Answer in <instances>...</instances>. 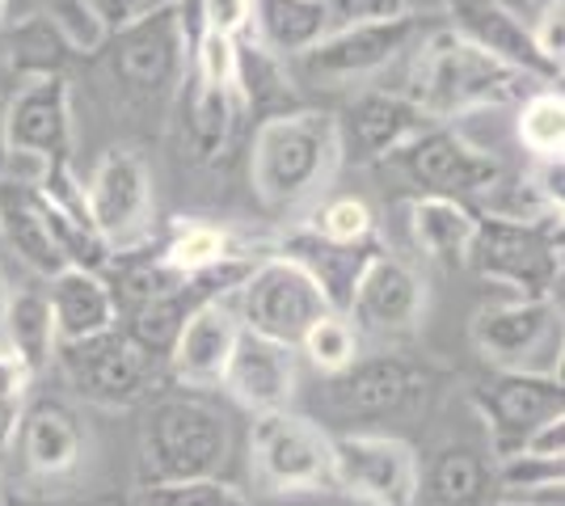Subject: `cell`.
Masks as SVG:
<instances>
[{
    "label": "cell",
    "instance_id": "8fae6325",
    "mask_svg": "<svg viewBox=\"0 0 565 506\" xmlns=\"http://www.w3.org/2000/svg\"><path fill=\"white\" fill-rule=\"evenodd\" d=\"M393 165L418 186V194H444V198H465L490 194L502 182V161L481 144H472L465 131L448 122L426 127L409 144L388 157Z\"/></svg>",
    "mask_w": 565,
    "mask_h": 506
},
{
    "label": "cell",
    "instance_id": "5b68a950",
    "mask_svg": "<svg viewBox=\"0 0 565 506\" xmlns=\"http://www.w3.org/2000/svg\"><path fill=\"white\" fill-rule=\"evenodd\" d=\"M469 266L507 295L553 300V288L562 283V216H481Z\"/></svg>",
    "mask_w": 565,
    "mask_h": 506
},
{
    "label": "cell",
    "instance_id": "ee69618b",
    "mask_svg": "<svg viewBox=\"0 0 565 506\" xmlns=\"http://www.w3.org/2000/svg\"><path fill=\"white\" fill-rule=\"evenodd\" d=\"M401 4V13L405 18H414V9H426V4H439V0H397Z\"/></svg>",
    "mask_w": 565,
    "mask_h": 506
},
{
    "label": "cell",
    "instance_id": "4fadbf2b",
    "mask_svg": "<svg viewBox=\"0 0 565 506\" xmlns=\"http://www.w3.org/2000/svg\"><path fill=\"white\" fill-rule=\"evenodd\" d=\"M106 39H110V76L127 94L161 97L186 80L190 43L178 22V4Z\"/></svg>",
    "mask_w": 565,
    "mask_h": 506
},
{
    "label": "cell",
    "instance_id": "5bb4252c",
    "mask_svg": "<svg viewBox=\"0 0 565 506\" xmlns=\"http://www.w3.org/2000/svg\"><path fill=\"white\" fill-rule=\"evenodd\" d=\"M414 34H418L414 18H359L312 43L300 55V64L312 80H359L388 68L414 43Z\"/></svg>",
    "mask_w": 565,
    "mask_h": 506
},
{
    "label": "cell",
    "instance_id": "4dcf8cb0",
    "mask_svg": "<svg viewBox=\"0 0 565 506\" xmlns=\"http://www.w3.org/2000/svg\"><path fill=\"white\" fill-rule=\"evenodd\" d=\"M236 97H241L245 115H258V119H275V115L296 110L282 60L258 47L254 39H236Z\"/></svg>",
    "mask_w": 565,
    "mask_h": 506
},
{
    "label": "cell",
    "instance_id": "ac0fdd59",
    "mask_svg": "<svg viewBox=\"0 0 565 506\" xmlns=\"http://www.w3.org/2000/svg\"><path fill=\"white\" fill-rule=\"evenodd\" d=\"M426 127H435V119H426L405 94H384V89L359 94L347 106V119H338L342 152L354 157V161H363V165L388 161L414 136H423Z\"/></svg>",
    "mask_w": 565,
    "mask_h": 506
},
{
    "label": "cell",
    "instance_id": "ba28073f",
    "mask_svg": "<svg viewBox=\"0 0 565 506\" xmlns=\"http://www.w3.org/2000/svg\"><path fill=\"white\" fill-rule=\"evenodd\" d=\"M333 489L363 506H418L423 460L397 434H333Z\"/></svg>",
    "mask_w": 565,
    "mask_h": 506
},
{
    "label": "cell",
    "instance_id": "d4e9b609",
    "mask_svg": "<svg viewBox=\"0 0 565 506\" xmlns=\"http://www.w3.org/2000/svg\"><path fill=\"white\" fill-rule=\"evenodd\" d=\"M405 224H409V241L423 258L448 266V270H460V266H469L481 216L465 198L414 194V198H405Z\"/></svg>",
    "mask_w": 565,
    "mask_h": 506
},
{
    "label": "cell",
    "instance_id": "e0dca14e",
    "mask_svg": "<svg viewBox=\"0 0 565 506\" xmlns=\"http://www.w3.org/2000/svg\"><path fill=\"white\" fill-rule=\"evenodd\" d=\"M451 9V30L460 39H469L472 47H481L486 55H494L498 64L515 68L536 85H553L562 80V68H553L541 55L532 25L519 18L511 4L502 0H448Z\"/></svg>",
    "mask_w": 565,
    "mask_h": 506
},
{
    "label": "cell",
    "instance_id": "6da1fadb",
    "mask_svg": "<svg viewBox=\"0 0 565 506\" xmlns=\"http://www.w3.org/2000/svg\"><path fill=\"white\" fill-rule=\"evenodd\" d=\"M347 165L338 115L326 110H287L262 119L249 144V186L270 212L317 207Z\"/></svg>",
    "mask_w": 565,
    "mask_h": 506
},
{
    "label": "cell",
    "instance_id": "74e56055",
    "mask_svg": "<svg viewBox=\"0 0 565 506\" xmlns=\"http://www.w3.org/2000/svg\"><path fill=\"white\" fill-rule=\"evenodd\" d=\"M136 506H254L233 482L207 477V482L182 485H140Z\"/></svg>",
    "mask_w": 565,
    "mask_h": 506
},
{
    "label": "cell",
    "instance_id": "bcb514c9",
    "mask_svg": "<svg viewBox=\"0 0 565 506\" xmlns=\"http://www.w3.org/2000/svg\"><path fill=\"white\" fill-rule=\"evenodd\" d=\"M498 506H562V503H498Z\"/></svg>",
    "mask_w": 565,
    "mask_h": 506
},
{
    "label": "cell",
    "instance_id": "1f68e13d",
    "mask_svg": "<svg viewBox=\"0 0 565 506\" xmlns=\"http://www.w3.org/2000/svg\"><path fill=\"white\" fill-rule=\"evenodd\" d=\"M494 485V460L469 443L444 448L426 469V489L439 506H481Z\"/></svg>",
    "mask_w": 565,
    "mask_h": 506
},
{
    "label": "cell",
    "instance_id": "681fc988",
    "mask_svg": "<svg viewBox=\"0 0 565 506\" xmlns=\"http://www.w3.org/2000/svg\"><path fill=\"white\" fill-rule=\"evenodd\" d=\"M0 506H4V482H0Z\"/></svg>",
    "mask_w": 565,
    "mask_h": 506
},
{
    "label": "cell",
    "instance_id": "484cf974",
    "mask_svg": "<svg viewBox=\"0 0 565 506\" xmlns=\"http://www.w3.org/2000/svg\"><path fill=\"white\" fill-rule=\"evenodd\" d=\"M245 119V106L236 85H207V80H182V144L199 165H215L228 157L236 127Z\"/></svg>",
    "mask_w": 565,
    "mask_h": 506
},
{
    "label": "cell",
    "instance_id": "83f0119b",
    "mask_svg": "<svg viewBox=\"0 0 565 506\" xmlns=\"http://www.w3.org/2000/svg\"><path fill=\"white\" fill-rule=\"evenodd\" d=\"M330 0H254L245 39L279 60H300L312 43L330 34Z\"/></svg>",
    "mask_w": 565,
    "mask_h": 506
},
{
    "label": "cell",
    "instance_id": "cb8c5ba5",
    "mask_svg": "<svg viewBox=\"0 0 565 506\" xmlns=\"http://www.w3.org/2000/svg\"><path fill=\"white\" fill-rule=\"evenodd\" d=\"M51 321H55V342H89L97 334H110L118 330V304L115 288L106 274L97 270H60L51 274L47 288Z\"/></svg>",
    "mask_w": 565,
    "mask_h": 506
},
{
    "label": "cell",
    "instance_id": "4316f807",
    "mask_svg": "<svg viewBox=\"0 0 565 506\" xmlns=\"http://www.w3.org/2000/svg\"><path fill=\"white\" fill-rule=\"evenodd\" d=\"M0 241L47 279L64 270V258L51 241L47 194L34 182H18L4 173H0Z\"/></svg>",
    "mask_w": 565,
    "mask_h": 506
},
{
    "label": "cell",
    "instance_id": "c3c4849f",
    "mask_svg": "<svg viewBox=\"0 0 565 506\" xmlns=\"http://www.w3.org/2000/svg\"><path fill=\"white\" fill-rule=\"evenodd\" d=\"M4 295H9V288H4V279H0V313H4Z\"/></svg>",
    "mask_w": 565,
    "mask_h": 506
},
{
    "label": "cell",
    "instance_id": "2e32d148",
    "mask_svg": "<svg viewBox=\"0 0 565 506\" xmlns=\"http://www.w3.org/2000/svg\"><path fill=\"white\" fill-rule=\"evenodd\" d=\"M426 313V283L409 262H401L397 254L380 249L372 262L363 266L359 283L351 295V316L354 330L376 337H405L418 330Z\"/></svg>",
    "mask_w": 565,
    "mask_h": 506
},
{
    "label": "cell",
    "instance_id": "f35d334b",
    "mask_svg": "<svg viewBox=\"0 0 565 506\" xmlns=\"http://www.w3.org/2000/svg\"><path fill=\"white\" fill-rule=\"evenodd\" d=\"M178 0H85V9L94 13V22L102 25V34H118L127 25L143 22L161 9H173Z\"/></svg>",
    "mask_w": 565,
    "mask_h": 506
},
{
    "label": "cell",
    "instance_id": "277c9868",
    "mask_svg": "<svg viewBox=\"0 0 565 506\" xmlns=\"http://www.w3.org/2000/svg\"><path fill=\"white\" fill-rule=\"evenodd\" d=\"M4 177L43 182L55 169H72V85L64 73H30L0 115Z\"/></svg>",
    "mask_w": 565,
    "mask_h": 506
},
{
    "label": "cell",
    "instance_id": "b9f144b4",
    "mask_svg": "<svg viewBox=\"0 0 565 506\" xmlns=\"http://www.w3.org/2000/svg\"><path fill=\"white\" fill-rule=\"evenodd\" d=\"M519 452H527V456H544V460H562L565 456V413L541 422L536 431L523 439V448H519Z\"/></svg>",
    "mask_w": 565,
    "mask_h": 506
},
{
    "label": "cell",
    "instance_id": "7402d4cb",
    "mask_svg": "<svg viewBox=\"0 0 565 506\" xmlns=\"http://www.w3.org/2000/svg\"><path fill=\"white\" fill-rule=\"evenodd\" d=\"M380 249H384V241L330 245V241H321V237H312L305 224H300V228H291V233H287V237H282L270 254L291 258V262L300 266L308 279L321 288L326 304H330V313L347 316V309H351V295H354V283H359L363 266L372 262Z\"/></svg>",
    "mask_w": 565,
    "mask_h": 506
},
{
    "label": "cell",
    "instance_id": "d590c367",
    "mask_svg": "<svg viewBox=\"0 0 565 506\" xmlns=\"http://www.w3.org/2000/svg\"><path fill=\"white\" fill-rule=\"evenodd\" d=\"M312 237L330 245H372L380 241L376 216L363 198H351V194H333V198H321L317 207H308V219H300Z\"/></svg>",
    "mask_w": 565,
    "mask_h": 506
},
{
    "label": "cell",
    "instance_id": "44dd1931",
    "mask_svg": "<svg viewBox=\"0 0 565 506\" xmlns=\"http://www.w3.org/2000/svg\"><path fill=\"white\" fill-rule=\"evenodd\" d=\"M220 388H228L236 401L254 413L287 410V401L296 392V351L241 330Z\"/></svg>",
    "mask_w": 565,
    "mask_h": 506
},
{
    "label": "cell",
    "instance_id": "9a60e30c",
    "mask_svg": "<svg viewBox=\"0 0 565 506\" xmlns=\"http://www.w3.org/2000/svg\"><path fill=\"white\" fill-rule=\"evenodd\" d=\"M553 334H557V304L553 300H519V295L481 304L469 325L477 355L498 372H536L532 359L541 355Z\"/></svg>",
    "mask_w": 565,
    "mask_h": 506
},
{
    "label": "cell",
    "instance_id": "f6af8a7d",
    "mask_svg": "<svg viewBox=\"0 0 565 506\" xmlns=\"http://www.w3.org/2000/svg\"><path fill=\"white\" fill-rule=\"evenodd\" d=\"M4 25H9V4L0 0V30H4Z\"/></svg>",
    "mask_w": 565,
    "mask_h": 506
},
{
    "label": "cell",
    "instance_id": "30bf717a",
    "mask_svg": "<svg viewBox=\"0 0 565 506\" xmlns=\"http://www.w3.org/2000/svg\"><path fill=\"white\" fill-rule=\"evenodd\" d=\"M85 212L110 254H136L152 237V173L140 152H102L85 182Z\"/></svg>",
    "mask_w": 565,
    "mask_h": 506
},
{
    "label": "cell",
    "instance_id": "52a82bcc",
    "mask_svg": "<svg viewBox=\"0 0 565 506\" xmlns=\"http://www.w3.org/2000/svg\"><path fill=\"white\" fill-rule=\"evenodd\" d=\"M233 309L249 334L270 337L291 351L330 313L321 288L291 258H279V254H266L262 262H254L245 283L233 291Z\"/></svg>",
    "mask_w": 565,
    "mask_h": 506
},
{
    "label": "cell",
    "instance_id": "9c48e42d",
    "mask_svg": "<svg viewBox=\"0 0 565 506\" xmlns=\"http://www.w3.org/2000/svg\"><path fill=\"white\" fill-rule=\"evenodd\" d=\"M55 363L64 367V380L81 401L102 406V410H127L152 392L161 359H152L122 330H110L89 342L55 346Z\"/></svg>",
    "mask_w": 565,
    "mask_h": 506
},
{
    "label": "cell",
    "instance_id": "60d3db41",
    "mask_svg": "<svg viewBox=\"0 0 565 506\" xmlns=\"http://www.w3.org/2000/svg\"><path fill=\"white\" fill-rule=\"evenodd\" d=\"M30 388H34V372H30L9 346H0V401H18V406H25Z\"/></svg>",
    "mask_w": 565,
    "mask_h": 506
},
{
    "label": "cell",
    "instance_id": "816d5d0a",
    "mask_svg": "<svg viewBox=\"0 0 565 506\" xmlns=\"http://www.w3.org/2000/svg\"><path fill=\"white\" fill-rule=\"evenodd\" d=\"M351 4H354V0H351Z\"/></svg>",
    "mask_w": 565,
    "mask_h": 506
},
{
    "label": "cell",
    "instance_id": "ab89813d",
    "mask_svg": "<svg viewBox=\"0 0 565 506\" xmlns=\"http://www.w3.org/2000/svg\"><path fill=\"white\" fill-rule=\"evenodd\" d=\"M532 39H536V47H541L544 60H548L553 68H562V60H565V4L562 0L536 13Z\"/></svg>",
    "mask_w": 565,
    "mask_h": 506
},
{
    "label": "cell",
    "instance_id": "d6a6232c",
    "mask_svg": "<svg viewBox=\"0 0 565 506\" xmlns=\"http://www.w3.org/2000/svg\"><path fill=\"white\" fill-rule=\"evenodd\" d=\"M4 4H9V25H51L76 51H97L106 43L85 0H4Z\"/></svg>",
    "mask_w": 565,
    "mask_h": 506
},
{
    "label": "cell",
    "instance_id": "e575fe53",
    "mask_svg": "<svg viewBox=\"0 0 565 506\" xmlns=\"http://www.w3.org/2000/svg\"><path fill=\"white\" fill-rule=\"evenodd\" d=\"M562 482L565 460L527 456V452L494 460V485L507 503H562Z\"/></svg>",
    "mask_w": 565,
    "mask_h": 506
},
{
    "label": "cell",
    "instance_id": "f1b7e54d",
    "mask_svg": "<svg viewBox=\"0 0 565 506\" xmlns=\"http://www.w3.org/2000/svg\"><path fill=\"white\" fill-rule=\"evenodd\" d=\"M0 346H9L34 372V380L55 363V321H51L47 291H9L0 313Z\"/></svg>",
    "mask_w": 565,
    "mask_h": 506
},
{
    "label": "cell",
    "instance_id": "836d02e7",
    "mask_svg": "<svg viewBox=\"0 0 565 506\" xmlns=\"http://www.w3.org/2000/svg\"><path fill=\"white\" fill-rule=\"evenodd\" d=\"M519 144L532 152V161H562L565 152V97L557 85H541L519 101L515 119Z\"/></svg>",
    "mask_w": 565,
    "mask_h": 506
},
{
    "label": "cell",
    "instance_id": "8d00e7d4",
    "mask_svg": "<svg viewBox=\"0 0 565 506\" xmlns=\"http://www.w3.org/2000/svg\"><path fill=\"white\" fill-rule=\"evenodd\" d=\"M296 351H305L308 363H312L317 372L338 376V372H347V367L359 359V330L351 325V316L326 313L312 330H308L305 342H300Z\"/></svg>",
    "mask_w": 565,
    "mask_h": 506
},
{
    "label": "cell",
    "instance_id": "d6986e66",
    "mask_svg": "<svg viewBox=\"0 0 565 506\" xmlns=\"http://www.w3.org/2000/svg\"><path fill=\"white\" fill-rule=\"evenodd\" d=\"M13 456L22 460V469L34 482H60V477L76 473V464L85 460V431H81L76 413L55 397L25 401Z\"/></svg>",
    "mask_w": 565,
    "mask_h": 506
},
{
    "label": "cell",
    "instance_id": "603a6c76",
    "mask_svg": "<svg viewBox=\"0 0 565 506\" xmlns=\"http://www.w3.org/2000/svg\"><path fill=\"white\" fill-rule=\"evenodd\" d=\"M418 392V372L397 355L354 359L347 372L330 376V406L347 418H380L401 410Z\"/></svg>",
    "mask_w": 565,
    "mask_h": 506
},
{
    "label": "cell",
    "instance_id": "7bdbcfd3",
    "mask_svg": "<svg viewBox=\"0 0 565 506\" xmlns=\"http://www.w3.org/2000/svg\"><path fill=\"white\" fill-rule=\"evenodd\" d=\"M18 422H22V406H18V401H0V464L13 456Z\"/></svg>",
    "mask_w": 565,
    "mask_h": 506
},
{
    "label": "cell",
    "instance_id": "ffe728a7",
    "mask_svg": "<svg viewBox=\"0 0 565 506\" xmlns=\"http://www.w3.org/2000/svg\"><path fill=\"white\" fill-rule=\"evenodd\" d=\"M241 316L228 300L203 304L199 313H190V321L178 330L173 346H169V372L186 388H215L224 380V367L233 359L236 337H241Z\"/></svg>",
    "mask_w": 565,
    "mask_h": 506
},
{
    "label": "cell",
    "instance_id": "7a4b0ae2",
    "mask_svg": "<svg viewBox=\"0 0 565 506\" xmlns=\"http://www.w3.org/2000/svg\"><path fill=\"white\" fill-rule=\"evenodd\" d=\"M532 85L536 80L498 64L494 55L472 47L469 39H460L448 25V30H435L423 39V47L414 55V68H409L405 97L423 110L426 119L448 122L469 115V110L523 101L532 94Z\"/></svg>",
    "mask_w": 565,
    "mask_h": 506
},
{
    "label": "cell",
    "instance_id": "f546056e",
    "mask_svg": "<svg viewBox=\"0 0 565 506\" xmlns=\"http://www.w3.org/2000/svg\"><path fill=\"white\" fill-rule=\"evenodd\" d=\"M157 258H161V266H169L173 274L194 279V274H207V270L233 262V258H258V254H249L228 228H215L207 219H178Z\"/></svg>",
    "mask_w": 565,
    "mask_h": 506
},
{
    "label": "cell",
    "instance_id": "3957f363",
    "mask_svg": "<svg viewBox=\"0 0 565 506\" xmlns=\"http://www.w3.org/2000/svg\"><path fill=\"white\" fill-rule=\"evenodd\" d=\"M233 456L228 418L199 392L157 397L140 431V485H182L220 477Z\"/></svg>",
    "mask_w": 565,
    "mask_h": 506
},
{
    "label": "cell",
    "instance_id": "f907efd6",
    "mask_svg": "<svg viewBox=\"0 0 565 506\" xmlns=\"http://www.w3.org/2000/svg\"><path fill=\"white\" fill-rule=\"evenodd\" d=\"M97 506H118V503H97Z\"/></svg>",
    "mask_w": 565,
    "mask_h": 506
},
{
    "label": "cell",
    "instance_id": "7c38bea8",
    "mask_svg": "<svg viewBox=\"0 0 565 506\" xmlns=\"http://www.w3.org/2000/svg\"><path fill=\"white\" fill-rule=\"evenodd\" d=\"M469 406L486 422L490 452L511 456L541 422L565 413V392L557 372H498L494 380L469 392Z\"/></svg>",
    "mask_w": 565,
    "mask_h": 506
},
{
    "label": "cell",
    "instance_id": "8992f818",
    "mask_svg": "<svg viewBox=\"0 0 565 506\" xmlns=\"http://www.w3.org/2000/svg\"><path fill=\"white\" fill-rule=\"evenodd\" d=\"M254 477L275 494L333 489V434L296 410H266L249 427Z\"/></svg>",
    "mask_w": 565,
    "mask_h": 506
},
{
    "label": "cell",
    "instance_id": "7dc6e473",
    "mask_svg": "<svg viewBox=\"0 0 565 506\" xmlns=\"http://www.w3.org/2000/svg\"><path fill=\"white\" fill-rule=\"evenodd\" d=\"M532 4H536V13H541V9H548V4H557V0H532Z\"/></svg>",
    "mask_w": 565,
    "mask_h": 506
}]
</instances>
